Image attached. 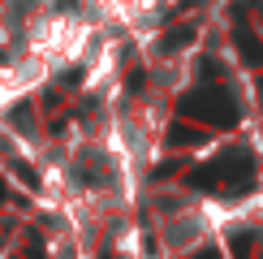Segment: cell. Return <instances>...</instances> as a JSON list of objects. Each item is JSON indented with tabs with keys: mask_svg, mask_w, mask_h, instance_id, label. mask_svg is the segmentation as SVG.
I'll return each instance as SVG.
<instances>
[{
	"mask_svg": "<svg viewBox=\"0 0 263 259\" xmlns=\"http://www.w3.org/2000/svg\"><path fill=\"white\" fill-rule=\"evenodd\" d=\"M22 86H26V78H22L17 69H0V108H5L9 100H17Z\"/></svg>",
	"mask_w": 263,
	"mask_h": 259,
	"instance_id": "obj_2",
	"label": "cell"
},
{
	"mask_svg": "<svg viewBox=\"0 0 263 259\" xmlns=\"http://www.w3.org/2000/svg\"><path fill=\"white\" fill-rule=\"evenodd\" d=\"M112 9H117L121 17H142V13L156 9V0H112Z\"/></svg>",
	"mask_w": 263,
	"mask_h": 259,
	"instance_id": "obj_3",
	"label": "cell"
},
{
	"mask_svg": "<svg viewBox=\"0 0 263 259\" xmlns=\"http://www.w3.org/2000/svg\"><path fill=\"white\" fill-rule=\"evenodd\" d=\"M86 43V30L78 17H48L35 30V52L39 61H73Z\"/></svg>",
	"mask_w": 263,
	"mask_h": 259,
	"instance_id": "obj_1",
	"label": "cell"
}]
</instances>
